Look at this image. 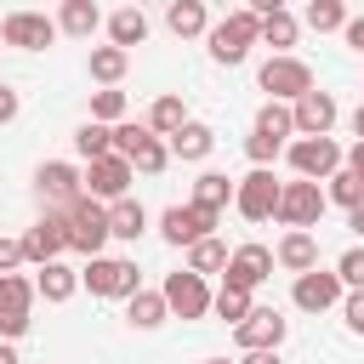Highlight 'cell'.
Segmentation results:
<instances>
[{"label":"cell","instance_id":"60d3db41","mask_svg":"<svg viewBox=\"0 0 364 364\" xmlns=\"http://www.w3.org/2000/svg\"><path fill=\"white\" fill-rule=\"evenodd\" d=\"M341 324H347L353 336H364V290H347V296H341Z\"/></svg>","mask_w":364,"mask_h":364},{"label":"cell","instance_id":"e575fe53","mask_svg":"<svg viewBox=\"0 0 364 364\" xmlns=\"http://www.w3.org/2000/svg\"><path fill=\"white\" fill-rule=\"evenodd\" d=\"M324 193H330V205L353 210V205L364 199V182H358V171H353V165H341V171H330V176H324Z\"/></svg>","mask_w":364,"mask_h":364},{"label":"cell","instance_id":"ba28073f","mask_svg":"<svg viewBox=\"0 0 364 364\" xmlns=\"http://www.w3.org/2000/svg\"><path fill=\"white\" fill-rule=\"evenodd\" d=\"M284 154H290V171H296V176H313V182H324L330 171L347 165V148H341L336 136H296Z\"/></svg>","mask_w":364,"mask_h":364},{"label":"cell","instance_id":"f1b7e54d","mask_svg":"<svg viewBox=\"0 0 364 364\" xmlns=\"http://www.w3.org/2000/svg\"><path fill=\"white\" fill-rule=\"evenodd\" d=\"M34 279H23V273H0V318L6 313H34Z\"/></svg>","mask_w":364,"mask_h":364},{"label":"cell","instance_id":"7dc6e473","mask_svg":"<svg viewBox=\"0 0 364 364\" xmlns=\"http://www.w3.org/2000/svg\"><path fill=\"white\" fill-rule=\"evenodd\" d=\"M347 228H353V233H358V239H364V199H358V205H353V210H347Z\"/></svg>","mask_w":364,"mask_h":364},{"label":"cell","instance_id":"f6af8a7d","mask_svg":"<svg viewBox=\"0 0 364 364\" xmlns=\"http://www.w3.org/2000/svg\"><path fill=\"white\" fill-rule=\"evenodd\" d=\"M239 364H279V347H256V353H245Z\"/></svg>","mask_w":364,"mask_h":364},{"label":"cell","instance_id":"836d02e7","mask_svg":"<svg viewBox=\"0 0 364 364\" xmlns=\"http://www.w3.org/2000/svg\"><path fill=\"white\" fill-rule=\"evenodd\" d=\"M296 34H301V23L290 17V6L262 17V46H273V51H290V46H296Z\"/></svg>","mask_w":364,"mask_h":364},{"label":"cell","instance_id":"5b68a950","mask_svg":"<svg viewBox=\"0 0 364 364\" xmlns=\"http://www.w3.org/2000/svg\"><path fill=\"white\" fill-rule=\"evenodd\" d=\"M279 193H284V182H279L267 165H250V171L233 182V210H239L245 222H273Z\"/></svg>","mask_w":364,"mask_h":364},{"label":"cell","instance_id":"f5cc1de1","mask_svg":"<svg viewBox=\"0 0 364 364\" xmlns=\"http://www.w3.org/2000/svg\"><path fill=\"white\" fill-rule=\"evenodd\" d=\"M205 6H228V0H205Z\"/></svg>","mask_w":364,"mask_h":364},{"label":"cell","instance_id":"8fae6325","mask_svg":"<svg viewBox=\"0 0 364 364\" xmlns=\"http://www.w3.org/2000/svg\"><path fill=\"white\" fill-rule=\"evenodd\" d=\"M210 284H205V273H193V267H176V273H165V301H171V313L176 318H205L210 313Z\"/></svg>","mask_w":364,"mask_h":364},{"label":"cell","instance_id":"2e32d148","mask_svg":"<svg viewBox=\"0 0 364 364\" xmlns=\"http://www.w3.org/2000/svg\"><path fill=\"white\" fill-rule=\"evenodd\" d=\"M284 330H290V318H284L279 307H250V313L233 324V341H239L245 353H256V347H279Z\"/></svg>","mask_w":364,"mask_h":364},{"label":"cell","instance_id":"db71d44e","mask_svg":"<svg viewBox=\"0 0 364 364\" xmlns=\"http://www.w3.org/2000/svg\"><path fill=\"white\" fill-rule=\"evenodd\" d=\"M57 6H63V0H57Z\"/></svg>","mask_w":364,"mask_h":364},{"label":"cell","instance_id":"52a82bcc","mask_svg":"<svg viewBox=\"0 0 364 364\" xmlns=\"http://www.w3.org/2000/svg\"><path fill=\"white\" fill-rule=\"evenodd\" d=\"M256 85H262L267 97H279V102H296L301 91H313V68H307L301 57H290V51H273V57L262 63Z\"/></svg>","mask_w":364,"mask_h":364},{"label":"cell","instance_id":"bcb514c9","mask_svg":"<svg viewBox=\"0 0 364 364\" xmlns=\"http://www.w3.org/2000/svg\"><path fill=\"white\" fill-rule=\"evenodd\" d=\"M239 6H250L256 17H267V11H284V0H239Z\"/></svg>","mask_w":364,"mask_h":364},{"label":"cell","instance_id":"816d5d0a","mask_svg":"<svg viewBox=\"0 0 364 364\" xmlns=\"http://www.w3.org/2000/svg\"><path fill=\"white\" fill-rule=\"evenodd\" d=\"M205 364H228V358H205Z\"/></svg>","mask_w":364,"mask_h":364},{"label":"cell","instance_id":"c3c4849f","mask_svg":"<svg viewBox=\"0 0 364 364\" xmlns=\"http://www.w3.org/2000/svg\"><path fill=\"white\" fill-rule=\"evenodd\" d=\"M347 165H353V171H358V182H364V142H353V148H347Z\"/></svg>","mask_w":364,"mask_h":364},{"label":"cell","instance_id":"4316f807","mask_svg":"<svg viewBox=\"0 0 364 364\" xmlns=\"http://www.w3.org/2000/svg\"><path fill=\"white\" fill-rule=\"evenodd\" d=\"M108 40H114V46H125V51L148 40V17H142V6H136V0H125V6L108 17Z\"/></svg>","mask_w":364,"mask_h":364},{"label":"cell","instance_id":"6da1fadb","mask_svg":"<svg viewBox=\"0 0 364 364\" xmlns=\"http://www.w3.org/2000/svg\"><path fill=\"white\" fill-rule=\"evenodd\" d=\"M205 40H210V57L233 68V63H245V57H250V46H262V17H256L250 6H233L222 23H210V34H205Z\"/></svg>","mask_w":364,"mask_h":364},{"label":"cell","instance_id":"5bb4252c","mask_svg":"<svg viewBox=\"0 0 364 364\" xmlns=\"http://www.w3.org/2000/svg\"><path fill=\"white\" fill-rule=\"evenodd\" d=\"M63 250H68V210H51V205H46V216L23 233V262L40 267V262H51V256H63Z\"/></svg>","mask_w":364,"mask_h":364},{"label":"cell","instance_id":"1f68e13d","mask_svg":"<svg viewBox=\"0 0 364 364\" xmlns=\"http://www.w3.org/2000/svg\"><path fill=\"white\" fill-rule=\"evenodd\" d=\"M250 307H256V301H250V290H245V284H228V279H222V290L210 296V313H216L222 324H239Z\"/></svg>","mask_w":364,"mask_h":364},{"label":"cell","instance_id":"f35d334b","mask_svg":"<svg viewBox=\"0 0 364 364\" xmlns=\"http://www.w3.org/2000/svg\"><path fill=\"white\" fill-rule=\"evenodd\" d=\"M245 154H250V165H273V159L284 154V136H273V131H256V125H250Z\"/></svg>","mask_w":364,"mask_h":364},{"label":"cell","instance_id":"ffe728a7","mask_svg":"<svg viewBox=\"0 0 364 364\" xmlns=\"http://www.w3.org/2000/svg\"><path fill=\"white\" fill-rule=\"evenodd\" d=\"M165 28L176 40H199V34H210V6L205 0H171L165 6Z\"/></svg>","mask_w":364,"mask_h":364},{"label":"cell","instance_id":"83f0119b","mask_svg":"<svg viewBox=\"0 0 364 364\" xmlns=\"http://www.w3.org/2000/svg\"><path fill=\"white\" fill-rule=\"evenodd\" d=\"M193 205H205V210H228L233 205V182L222 176V171H199V182H193Z\"/></svg>","mask_w":364,"mask_h":364},{"label":"cell","instance_id":"ee69618b","mask_svg":"<svg viewBox=\"0 0 364 364\" xmlns=\"http://www.w3.org/2000/svg\"><path fill=\"white\" fill-rule=\"evenodd\" d=\"M341 40H347V46H353V51L364 57V17H347V28H341Z\"/></svg>","mask_w":364,"mask_h":364},{"label":"cell","instance_id":"7a4b0ae2","mask_svg":"<svg viewBox=\"0 0 364 364\" xmlns=\"http://www.w3.org/2000/svg\"><path fill=\"white\" fill-rule=\"evenodd\" d=\"M114 154H125L142 176H159V171L171 165V142H165L148 119H119V125H114Z\"/></svg>","mask_w":364,"mask_h":364},{"label":"cell","instance_id":"4dcf8cb0","mask_svg":"<svg viewBox=\"0 0 364 364\" xmlns=\"http://www.w3.org/2000/svg\"><path fill=\"white\" fill-rule=\"evenodd\" d=\"M228 256H233V250H228L216 233H205L199 245H188V267H193V273H228Z\"/></svg>","mask_w":364,"mask_h":364},{"label":"cell","instance_id":"7402d4cb","mask_svg":"<svg viewBox=\"0 0 364 364\" xmlns=\"http://www.w3.org/2000/svg\"><path fill=\"white\" fill-rule=\"evenodd\" d=\"M34 290H40L46 301H68V296L80 290V267H68L63 256H51V262H40V273H34Z\"/></svg>","mask_w":364,"mask_h":364},{"label":"cell","instance_id":"cb8c5ba5","mask_svg":"<svg viewBox=\"0 0 364 364\" xmlns=\"http://www.w3.org/2000/svg\"><path fill=\"white\" fill-rule=\"evenodd\" d=\"M125 318H131V330H159V324L171 318L165 290H136V296H125Z\"/></svg>","mask_w":364,"mask_h":364},{"label":"cell","instance_id":"484cf974","mask_svg":"<svg viewBox=\"0 0 364 364\" xmlns=\"http://www.w3.org/2000/svg\"><path fill=\"white\" fill-rule=\"evenodd\" d=\"M57 28H63L68 40H91V34L102 28V11H97V0H63V11H57Z\"/></svg>","mask_w":364,"mask_h":364},{"label":"cell","instance_id":"603a6c76","mask_svg":"<svg viewBox=\"0 0 364 364\" xmlns=\"http://www.w3.org/2000/svg\"><path fill=\"white\" fill-rule=\"evenodd\" d=\"M108 228H114V239H125V245H136L142 233H148V210H142V199H108Z\"/></svg>","mask_w":364,"mask_h":364},{"label":"cell","instance_id":"681fc988","mask_svg":"<svg viewBox=\"0 0 364 364\" xmlns=\"http://www.w3.org/2000/svg\"><path fill=\"white\" fill-rule=\"evenodd\" d=\"M347 125H353V136H358V142H364V102H358V108H353V119H347Z\"/></svg>","mask_w":364,"mask_h":364},{"label":"cell","instance_id":"f546056e","mask_svg":"<svg viewBox=\"0 0 364 364\" xmlns=\"http://www.w3.org/2000/svg\"><path fill=\"white\" fill-rule=\"evenodd\" d=\"M74 154H80V159H102V154H114V125L85 119V125L74 131Z\"/></svg>","mask_w":364,"mask_h":364},{"label":"cell","instance_id":"ac0fdd59","mask_svg":"<svg viewBox=\"0 0 364 364\" xmlns=\"http://www.w3.org/2000/svg\"><path fill=\"white\" fill-rule=\"evenodd\" d=\"M273 250L267 245H239L233 256H228V284H245V290H256V284H267L273 279Z\"/></svg>","mask_w":364,"mask_h":364},{"label":"cell","instance_id":"277c9868","mask_svg":"<svg viewBox=\"0 0 364 364\" xmlns=\"http://www.w3.org/2000/svg\"><path fill=\"white\" fill-rule=\"evenodd\" d=\"M63 210H68V250H80V256H102V245L114 239V228H108V205L91 199V193H80V199L63 205Z\"/></svg>","mask_w":364,"mask_h":364},{"label":"cell","instance_id":"3957f363","mask_svg":"<svg viewBox=\"0 0 364 364\" xmlns=\"http://www.w3.org/2000/svg\"><path fill=\"white\" fill-rule=\"evenodd\" d=\"M80 284H85L91 296L125 301V296H136V290H142V273H136V262H131V256H85Z\"/></svg>","mask_w":364,"mask_h":364},{"label":"cell","instance_id":"30bf717a","mask_svg":"<svg viewBox=\"0 0 364 364\" xmlns=\"http://www.w3.org/2000/svg\"><path fill=\"white\" fill-rule=\"evenodd\" d=\"M131 176H136V165L125 159V154H102V159H85V193L91 199H125L131 193Z\"/></svg>","mask_w":364,"mask_h":364},{"label":"cell","instance_id":"d4e9b609","mask_svg":"<svg viewBox=\"0 0 364 364\" xmlns=\"http://www.w3.org/2000/svg\"><path fill=\"white\" fill-rule=\"evenodd\" d=\"M85 68H91V80H97V85H119V80H125V68H131V51H125V46H114V40H108V46H91Z\"/></svg>","mask_w":364,"mask_h":364},{"label":"cell","instance_id":"e0dca14e","mask_svg":"<svg viewBox=\"0 0 364 364\" xmlns=\"http://www.w3.org/2000/svg\"><path fill=\"white\" fill-rule=\"evenodd\" d=\"M290 114H296V131H301V136H330V131H336V119H341L336 97H330V91H318V85H313V91H301V97L290 102Z\"/></svg>","mask_w":364,"mask_h":364},{"label":"cell","instance_id":"7bdbcfd3","mask_svg":"<svg viewBox=\"0 0 364 364\" xmlns=\"http://www.w3.org/2000/svg\"><path fill=\"white\" fill-rule=\"evenodd\" d=\"M17 108H23V102H17V91L0 80V125H11V119H17Z\"/></svg>","mask_w":364,"mask_h":364},{"label":"cell","instance_id":"b9f144b4","mask_svg":"<svg viewBox=\"0 0 364 364\" xmlns=\"http://www.w3.org/2000/svg\"><path fill=\"white\" fill-rule=\"evenodd\" d=\"M23 262V239H0V273H17Z\"/></svg>","mask_w":364,"mask_h":364},{"label":"cell","instance_id":"9c48e42d","mask_svg":"<svg viewBox=\"0 0 364 364\" xmlns=\"http://www.w3.org/2000/svg\"><path fill=\"white\" fill-rule=\"evenodd\" d=\"M216 222H222V216H216V210H205V205H193V199H188V205H165V210H159V233H165V245H176V250L199 245Z\"/></svg>","mask_w":364,"mask_h":364},{"label":"cell","instance_id":"4fadbf2b","mask_svg":"<svg viewBox=\"0 0 364 364\" xmlns=\"http://www.w3.org/2000/svg\"><path fill=\"white\" fill-rule=\"evenodd\" d=\"M34 193H40L51 210H63V205H74V199L85 193V171H74L68 159H46V165L34 171Z\"/></svg>","mask_w":364,"mask_h":364},{"label":"cell","instance_id":"f907efd6","mask_svg":"<svg viewBox=\"0 0 364 364\" xmlns=\"http://www.w3.org/2000/svg\"><path fill=\"white\" fill-rule=\"evenodd\" d=\"M0 364H17V347L11 341H0Z\"/></svg>","mask_w":364,"mask_h":364},{"label":"cell","instance_id":"d6a6232c","mask_svg":"<svg viewBox=\"0 0 364 364\" xmlns=\"http://www.w3.org/2000/svg\"><path fill=\"white\" fill-rule=\"evenodd\" d=\"M313 34H341L347 28V0H307V17H301Z\"/></svg>","mask_w":364,"mask_h":364},{"label":"cell","instance_id":"d6986e66","mask_svg":"<svg viewBox=\"0 0 364 364\" xmlns=\"http://www.w3.org/2000/svg\"><path fill=\"white\" fill-rule=\"evenodd\" d=\"M273 262H279L284 273H307V267H318V239H313L307 228H290V233L273 245Z\"/></svg>","mask_w":364,"mask_h":364},{"label":"cell","instance_id":"7c38bea8","mask_svg":"<svg viewBox=\"0 0 364 364\" xmlns=\"http://www.w3.org/2000/svg\"><path fill=\"white\" fill-rule=\"evenodd\" d=\"M57 34H63V28H57L46 11H6V17H0V40L17 46V51H46Z\"/></svg>","mask_w":364,"mask_h":364},{"label":"cell","instance_id":"44dd1931","mask_svg":"<svg viewBox=\"0 0 364 364\" xmlns=\"http://www.w3.org/2000/svg\"><path fill=\"white\" fill-rule=\"evenodd\" d=\"M165 142H171V159H188V165H199V159L216 148V131H210L205 119H188V125H182V131H171Z\"/></svg>","mask_w":364,"mask_h":364},{"label":"cell","instance_id":"8992f818","mask_svg":"<svg viewBox=\"0 0 364 364\" xmlns=\"http://www.w3.org/2000/svg\"><path fill=\"white\" fill-rule=\"evenodd\" d=\"M324 205H330V193H324V188H318L313 176H296V182H284V193H279V210H273V222H279V228H318Z\"/></svg>","mask_w":364,"mask_h":364},{"label":"cell","instance_id":"ab89813d","mask_svg":"<svg viewBox=\"0 0 364 364\" xmlns=\"http://www.w3.org/2000/svg\"><path fill=\"white\" fill-rule=\"evenodd\" d=\"M336 273H341L347 290H364V245H347V250L336 256Z\"/></svg>","mask_w":364,"mask_h":364},{"label":"cell","instance_id":"9a60e30c","mask_svg":"<svg viewBox=\"0 0 364 364\" xmlns=\"http://www.w3.org/2000/svg\"><path fill=\"white\" fill-rule=\"evenodd\" d=\"M341 296H347V284H341V273L330 267H307V273H296V290H290V301L301 307V313H324V307H341Z\"/></svg>","mask_w":364,"mask_h":364},{"label":"cell","instance_id":"74e56055","mask_svg":"<svg viewBox=\"0 0 364 364\" xmlns=\"http://www.w3.org/2000/svg\"><path fill=\"white\" fill-rule=\"evenodd\" d=\"M91 119H102V125H119V119H125V91H114V85L91 91Z\"/></svg>","mask_w":364,"mask_h":364},{"label":"cell","instance_id":"d590c367","mask_svg":"<svg viewBox=\"0 0 364 364\" xmlns=\"http://www.w3.org/2000/svg\"><path fill=\"white\" fill-rule=\"evenodd\" d=\"M148 125L159 131V136H171V131H182L188 125V108H182V97H154V108H148Z\"/></svg>","mask_w":364,"mask_h":364},{"label":"cell","instance_id":"8d00e7d4","mask_svg":"<svg viewBox=\"0 0 364 364\" xmlns=\"http://www.w3.org/2000/svg\"><path fill=\"white\" fill-rule=\"evenodd\" d=\"M256 131H273V136H296V114H290V102L267 97V108L256 114Z\"/></svg>","mask_w":364,"mask_h":364}]
</instances>
